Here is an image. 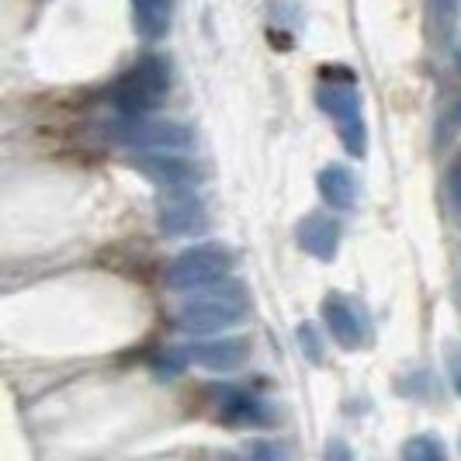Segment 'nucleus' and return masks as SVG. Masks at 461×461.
Here are the masks:
<instances>
[{
  "instance_id": "f257e3e1",
  "label": "nucleus",
  "mask_w": 461,
  "mask_h": 461,
  "mask_svg": "<svg viewBox=\"0 0 461 461\" xmlns=\"http://www.w3.org/2000/svg\"><path fill=\"white\" fill-rule=\"evenodd\" d=\"M247 312V299H243V288L232 285V281H215L202 288L198 299L185 302L181 309V330L185 333H194V337H212V333H222L243 320Z\"/></svg>"
},
{
  "instance_id": "f03ea898",
  "label": "nucleus",
  "mask_w": 461,
  "mask_h": 461,
  "mask_svg": "<svg viewBox=\"0 0 461 461\" xmlns=\"http://www.w3.org/2000/svg\"><path fill=\"white\" fill-rule=\"evenodd\" d=\"M167 87H170L167 63H163L160 56H146V59H139L136 67L118 80L108 97H112V104L122 115H142L167 94Z\"/></svg>"
},
{
  "instance_id": "7ed1b4c3",
  "label": "nucleus",
  "mask_w": 461,
  "mask_h": 461,
  "mask_svg": "<svg viewBox=\"0 0 461 461\" xmlns=\"http://www.w3.org/2000/svg\"><path fill=\"white\" fill-rule=\"evenodd\" d=\"M232 267V257L226 247L219 243H202V247H191L181 257L170 260L167 267V285L174 292H202L208 285L222 281L230 275Z\"/></svg>"
},
{
  "instance_id": "20e7f679",
  "label": "nucleus",
  "mask_w": 461,
  "mask_h": 461,
  "mask_svg": "<svg viewBox=\"0 0 461 461\" xmlns=\"http://www.w3.org/2000/svg\"><path fill=\"white\" fill-rule=\"evenodd\" d=\"M320 112L337 122V132H340V142L347 146L350 157H365L368 153V129H365V115H361V97L354 91V80H344V84H323L320 94Z\"/></svg>"
},
{
  "instance_id": "39448f33",
  "label": "nucleus",
  "mask_w": 461,
  "mask_h": 461,
  "mask_svg": "<svg viewBox=\"0 0 461 461\" xmlns=\"http://www.w3.org/2000/svg\"><path fill=\"white\" fill-rule=\"evenodd\" d=\"M112 136L122 146H132V149H187L194 136L191 129L181 122H167V118H142V115H125L122 122L112 125Z\"/></svg>"
},
{
  "instance_id": "423d86ee",
  "label": "nucleus",
  "mask_w": 461,
  "mask_h": 461,
  "mask_svg": "<svg viewBox=\"0 0 461 461\" xmlns=\"http://www.w3.org/2000/svg\"><path fill=\"white\" fill-rule=\"evenodd\" d=\"M136 167L153 185L167 191H187L198 181V167L187 157H177V149H142V157H136Z\"/></svg>"
},
{
  "instance_id": "0eeeda50",
  "label": "nucleus",
  "mask_w": 461,
  "mask_h": 461,
  "mask_svg": "<svg viewBox=\"0 0 461 461\" xmlns=\"http://www.w3.org/2000/svg\"><path fill=\"white\" fill-rule=\"evenodd\" d=\"M323 320L326 330L333 333V340L347 350L365 344V333H368V320H365V309L354 299H347L340 292H330L323 299Z\"/></svg>"
},
{
  "instance_id": "6e6552de",
  "label": "nucleus",
  "mask_w": 461,
  "mask_h": 461,
  "mask_svg": "<svg viewBox=\"0 0 461 461\" xmlns=\"http://www.w3.org/2000/svg\"><path fill=\"white\" fill-rule=\"evenodd\" d=\"M160 226L167 236H198L205 232V205L198 202L194 187L174 191L160 208Z\"/></svg>"
},
{
  "instance_id": "1a4fd4ad",
  "label": "nucleus",
  "mask_w": 461,
  "mask_h": 461,
  "mask_svg": "<svg viewBox=\"0 0 461 461\" xmlns=\"http://www.w3.org/2000/svg\"><path fill=\"white\" fill-rule=\"evenodd\" d=\"M181 354L205 371H232L247 361V340H198L181 347Z\"/></svg>"
},
{
  "instance_id": "9d476101",
  "label": "nucleus",
  "mask_w": 461,
  "mask_h": 461,
  "mask_svg": "<svg viewBox=\"0 0 461 461\" xmlns=\"http://www.w3.org/2000/svg\"><path fill=\"white\" fill-rule=\"evenodd\" d=\"M299 247L316 260H333L340 247V226L330 215H309L299 222Z\"/></svg>"
},
{
  "instance_id": "9b49d317",
  "label": "nucleus",
  "mask_w": 461,
  "mask_h": 461,
  "mask_svg": "<svg viewBox=\"0 0 461 461\" xmlns=\"http://www.w3.org/2000/svg\"><path fill=\"white\" fill-rule=\"evenodd\" d=\"M132 14L142 39L157 42L170 28V0H132Z\"/></svg>"
},
{
  "instance_id": "f8f14e48",
  "label": "nucleus",
  "mask_w": 461,
  "mask_h": 461,
  "mask_svg": "<svg viewBox=\"0 0 461 461\" xmlns=\"http://www.w3.org/2000/svg\"><path fill=\"white\" fill-rule=\"evenodd\" d=\"M320 194H323L326 205L333 208H350L354 205V198H357V185H354V177L347 174L344 167H326L323 174H320Z\"/></svg>"
},
{
  "instance_id": "ddd939ff",
  "label": "nucleus",
  "mask_w": 461,
  "mask_h": 461,
  "mask_svg": "<svg viewBox=\"0 0 461 461\" xmlns=\"http://www.w3.org/2000/svg\"><path fill=\"white\" fill-rule=\"evenodd\" d=\"M222 416H226L230 423H260V420H264V410H260V402H254V399L232 393L230 399H226V406H222Z\"/></svg>"
},
{
  "instance_id": "4468645a",
  "label": "nucleus",
  "mask_w": 461,
  "mask_h": 461,
  "mask_svg": "<svg viewBox=\"0 0 461 461\" xmlns=\"http://www.w3.org/2000/svg\"><path fill=\"white\" fill-rule=\"evenodd\" d=\"M447 455V447L440 444L434 434H420V438H413L410 444H402V458L410 461H434V458H444Z\"/></svg>"
},
{
  "instance_id": "2eb2a0df",
  "label": "nucleus",
  "mask_w": 461,
  "mask_h": 461,
  "mask_svg": "<svg viewBox=\"0 0 461 461\" xmlns=\"http://www.w3.org/2000/svg\"><path fill=\"white\" fill-rule=\"evenodd\" d=\"M299 340L305 344V354H309V361H323V347H320V340H316V333H312V326L309 323H302L299 326Z\"/></svg>"
},
{
  "instance_id": "dca6fc26",
  "label": "nucleus",
  "mask_w": 461,
  "mask_h": 461,
  "mask_svg": "<svg viewBox=\"0 0 461 461\" xmlns=\"http://www.w3.org/2000/svg\"><path fill=\"white\" fill-rule=\"evenodd\" d=\"M455 7H458V0H438V11H440V18H444V22H451Z\"/></svg>"
},
{
  "instance_id": "f3484780",
  "label": "nucleus",
  "mask_w": 461,
  "mask_h": 461,
  "mask_svg": "<svg viewBox=\"0 0 461 461\" xmlns=\"http://www.w3.org/2000/svg\"><path fill=\"white\" fill-rule=\"evenodd\" d=\"M451 378H455V389L461 393V354H451Z\"/></svg>"
},
{
  "instance_id": "a211bd4d",
  "label": "nucleus",
  "mask_w": 461,
  "mask_h": 461,
  "mask_svg": "<svg viewBox=\"0 0 461 461\" xmlns=\"http://www.w3.org/2000/svg\"><path fill=\"white\" fill-rule=\"evenodd\" d=\"M451 181H455V194L461 198V163L455 167V177H451Z\"/></svg>"
}]
</instances>
